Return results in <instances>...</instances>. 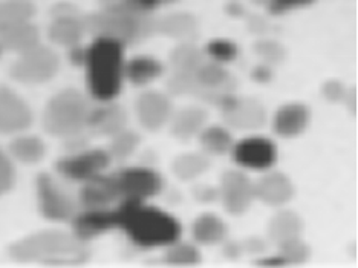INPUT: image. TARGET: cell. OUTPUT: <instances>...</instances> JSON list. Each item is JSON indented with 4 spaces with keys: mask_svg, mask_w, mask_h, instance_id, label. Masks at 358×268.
I'll list each match as a JSON object with an SVG mask.
<instances>
[{
    "mask_svg": "<svg viewBox=\"0 0 358 268\" xmlns=\"http://www.w3.org/2000/svg\"><path fill=\"white\" fill-rule=\"evenodd\" d=\"M31 120L27 103L8 87L0 89V134L20 132L31 125Z\"/></svg>",
    "mask_w": 358,
    "mask_h": 268,
    "instance_id": "obj_14",
    "label": "cell"
},
{
    "mask_svg": "<svg viewBox=\"0 0 358 268\" xmlns=\"http://www.w3.org/2000/svg\"><path fill=\"white\" fill-rule=\"evenodd\" d=\"M219 197H221L227 212L241 215L247 212L255 199L253 183L250 181V178L245 174L229 170L221 178Z\"/></svg>",
    "mask_w": 358,
    "mask_h": 268,
    "instance_id": "obj_11",
    "label": "cell"
},
{
    "mask_svg": "<svg viewBox=\"0 0 358 268\" xmlns=\"http://www.w3.org/2000/svg\"><path fill=\"white\" fill-rule=\"evenodd\" d=\"M224 118L238 129H255L264 125L265 111L255 100H239L233 109L224 112Z\"/></svg>",
    "mask_w": 358,
    "mask_h": 268,
    "instance_id": "obj_20",
    "label": "cell"
},
{
    "mask_svg": "<svg viewBox=\"0 0 358 268\" xmlns=\"http://www.w3.org/2000/svg\"><path fill=\"white\" fill-rule=\"evenodd\" d=\"M194 80L201 89H210L216 91L227 85L229 81V72H227L221 63L216 62H202L201 66L194 72Z\"/></svg>",
    "mask_w": 358,
    "mask_h": 268,
    "instance_id": "obj_25",
    "label": "cell"
},
{
    "mask_svg": "<svg viewBox=\"0 0 358 268\" xmlns=\"http://www.w3.org/2000/svg\"><path fill=\"white\" fill-rule=\"evenodd\" d=\"M121 199L145 201L162 190V178L149 167H127L115 175Z\"/></svg>",
    "mask_w": 358,
    "mask_h": 268,
    "instance_id": "obj_7",
    "label": "cell"
},
{
    "mask_svg": "<svg viewBox=\"0 0 358 268\" xmlns=\"http://www.w3.org/2000/svg\"><path fill=\"white\" fill-rule=\"evenodd\" d=\"M172 62L176 68V72H182V74H193L202 64V54L193 48L192 45H182L172 55Z\"/></svg>",
    "mask_w": 358,
    "mask_h": 268,
    "instance_id": "obj_29",
    "label": "cell"
},
{
    "mask_svg": "<svg viewBox=\"0 0 358 268\" xmlns=\"http://www.w3.org/2000/svg\"><path fill=\"white\" fill-rule=\"evenodd\" d=\"M85 28L96 37L115 38L126 45L144 36L152 28V22L145 15L134 14L124 8H109L100 14L89 15Z\"/></svg>",
    "mask_w": 358,
    "mask_h": 268,
    "instance_id": "obj_5",
    "label": "cell"
},
{
    "mask_svg": "<svg viewBox=\"0 0 358 268\" xmlns=\"http://www.w3.org/2000/svg\"><path fill=\"white\" fill-rule=\"evenodd\" d=\"M268 230H270V237L279 244L282 241L297 238L299 233L302 232V221L296 213L280 212L273 218Z\"/></svg>",
    "mask_w": 358,
    "mask_h": 268,
    "instance_id": "obj_24",
    "label": "cell"
},
{
    "mask_svg": "<svg viewBox=\"0 0 358 268\" xmlns=\"http://www.w3.org/2000/svg\"><path fill=\"white\" fill-rule=\"evenodd\" d=\"M83 209H108L121 199L117 180L113 175H99L85 181L78 193Z\"/></svg>",
    "mask_w": 358,
    "mask_h": 268,
    "instance_id": "obj_13",
    "label": "cell"
},
{
    "mask_svg": "<svg viewBox=\"0 0 358 268\" xmlns=\"http://www.w3.org/2000/svg\"><path fill=\"white\" fill-rule=\"evenodd\" d=\"M253 188L255 198L274 207L283 206L294 195V188H292L289 178L280 172H270L264 175L257 183L253 184Z\"/></svg>",
    "mask_w": 358,
    "mask_h": 268,
    "instance_id": "obj_15",
    "label": "cell"
},
{
    "mask_svg": "<svg viewBox=\"0 0 358 268\" xmlns=\"http://www.w3.org/2000/svg\"><path fill=\"white\" fill-rule=\"evenodd\" d=\"M315 0H268V11L274 15L287 14L292 10H299V8H303L314 3Z\"/></svg>",
    "mask_w": 358,
    "mask_h": 268,
    "instance_id": "obj_37",
    "label": "cell"
},
{
    "mask_svg": "<svg viewBox=\"0 0 358 268\" xmlns=\"http://www.w3.org/2000/svg\"><path fill=\"white\" fill-rule=\"evenodd\" d=\"M0 51H2V45H0Z\"/></svg>",
    "mask_w": 358,
    "mask_h": 268,
    "instance_id": "obj_46",
    "label": "cell"
},
{
    "mask_svg": "<svg viewBox=\"0 0 358 268\" xmlns=\"http://www.w3.org/2000/svg\"><path fill=\"white\" fill-rule=\"evenodd\" d=\"M309 121V109L302 103H288L275 112L274 132L283 138H292L302 134Z\"/></svg>",
    "mask_w": 358,
    "mask_h": 268,
    "instance_id": "obj_17",
    "label": "cell"
},
{
    "mask_svg": "<svg viewBox=\"0 0 358 268\" xmlns=\"http://www.w3.org/2000/svg\"><path fill=\"white\" fill-rule=\"evenodd\" d=\"M32 14V6L27 0H10L0 6V23L27 22Z\"/></svg>",
    "mask_w": 358,
    "mask_h": 268,
    "instance_id": "obj_33",
    "label": "cell"
},
{
    "mask_svg": "<svg viewBox=\"0 0 358 268\" xmlns=\"http://www.w3.org/2000/svg\"><path fill=\"white\" fill-rule=\"evenodd\" d=\"M161 3L162 0H124V3L121 8H124V10L138 15H145L148 13L153 11L155 8H158Z\"/></svg>",
    "mask_w": 358,
    "mask_h": 268,
    "instance_id": "obj_39",
    "label": "cell"
},
{
    "mask_svg": "<svg viewBox=\"0 0 358 268\" xmlns=\"http://www.w3.org/2000/svg\"><path fill=\"white\" fill-rule=\"evenodd\" d=\"M193 238L198 244L204 246H215V244L222 242L229 233L225 223L221 218L213 213H204L198 219H194L192 225Z\"/></svg>",
    "mask_w": 358,
    "mask_h": 268,
    "instance_id": "obj_21",
    "label": "cell"
},
{
    "mask_svg": "<svg viewBox=\"0 0 358 268\" xmlns=\"http://www.w3.org/2000/svg\"><path fill=\"white\" fill-rule=\"evenodd\" d=\"M89 106L83 95L74 89L57 94L45 111V127L57 136L77 135L86 126Z\"/></svg>",
    "mask_w": 358,
    "mask_h": 268,
    "instance_id": "obj_4",
    "label": "cell"
},
{
    "mask_svg": "<svg viewBox=\"0 0 358 268\" xmlns=\"http://www.w3.org/2000/svg\"><path fill=\"white\" fill-rule=\"evenodd\" d=\"M112 161L110 153L103 149H86L74 155L62 158L57 162V170L72 181H87L101 175Z\"/></svg>",
    "mask_w": 358,
    "mask_h": 268,
    "instance_id": "obj_6",
    "label": "cell"
},
{
    "mask_svg": "<svg viewBox=\"0 0 358 268\" xmlns=\"http://www.w3.org/2000/svg\"><path fill=\"white\" fill-rule=\"evenodd\" d=\"M253 78L260 81V83H264V81H268L271 78V71L270 68L266 66H257L255 71H253Z\"/></svg>",
    "mask_w": 358,
    "mask_h": 268,
    "instance_id": "obj_42",
    "label": "cell"
},
{
    "mask_svg": "<svg viewBox=\"0 0 358 268\" xmlns=\"http://www.w3.org/2000/svg\"><path fill=\"white\" fill-rule=\"evenodd\" d=\"M201 144L207 152L213 155H222L233 148V138L230 132L222 126H208L201 132Z\"/></svg>",
    "mask_w": 358,
    "mask_h": 268,
    "instance_id": "obj_26",
    "label": "cell"
},
{
    "mask_svg": "<svg viewBox=\"0 0 358 268\" xmlns=\"http://www.w3.org/2000/svg\"><path fill=\"white\" fill-rule=\"evenodd\" d=\"M101 2L106 10H109V8H121L124 3V0H101Z\"/></svg>",
    "mask_w": 358,
    "mask_h": 268,
    "instance_id": "obj_43",
    "label": "cell"
},
{
    "mask_svg": "<svg viewBox=\"0 0 358 268\" xmlns=\"http://www.w3.org/2000/svg\"><path fill=\"white\" fill-rule=\"evenodd\" d=\"M124 45L115 38L96 37L86 48V83L94 100L110 103L124 80Z\"/></svg>",
    "mask_w": 358,
    "mask_h": 268,
    "instance_id": "obj_2",
    "label": "cell"
},
{
    "mask_svg": "<svg viewBox=\"0 0 358 268\" xmlns=\"http://www.w3.org/2000/svg\"><path fill=\"white\" fill-rule=\"evenodd\" d=\"M208 167V161L196 155V153H189V155H184L181 158H178L173 164L175 174L182 178V180H192V178H196L201 175L204 170Z\"/></svg>",
    "mask_w": 358,
    "mask_h": 268,
    "instance_id": "obj_31",
    "label": "cell"
},
{
    "mask_svg": "<svg viewBox=\"0 0 358 268\" xmlns=\"http://www.w3.org/2000/svg\"><path fill=\"white\" fill-rule=\"evenodd\" d=\"M279 250L280 256L287 261V264L305 262L309 255L308 247L299 239V237L279 242Z\"/></svg>",
    "mask_w": 358,
    "mask_h": 268,
    "instance_id": "obj_36",
    "label": "cell"
},
{
    "mask_svg": "<svg viewBox=\"0 0 358 268\" xmlns=\"http://www.w3.org/2000/svg\"><path fill=\"white\" fill-rule=\"evenodd\" d=\"M118 209H85L72 218V234L81 242L118 229Z\"/></svg>",
    "mask_w": 358,
    "mask_h": 268,
    "instance_id": "obj_12",
    "label": "cell"
},
{
    "mask_svg": "<svg viewBox=\"0 0 358 268\" xmlns=\"http://www.w3.org/2000/svg\"><path fill=\"white\" fill-rule=\"evenodd\" d=\"M138 143H140V138H138L136 134L134 132H127V131H121L118 134L113 135L112 138V143H110V149L109 153L112 158H127L130 153H132Z\"/></svg>",
    "mask_w": 358,
    "mask_h": 268,
    "instance_id": "obj_34",
    "label": "cell"
},
{
    "mask_svg": "<svg viewBox=\"0 0 358 268\" xmlns=\"http://www.w3.org/2000/svg\"><path fill=\"white\" fill-rule=\"evenodd\" d=\"M255 3H268V0H253Z\"/></svg>",
    "mask_w": 358,
    "mask_h": 268,
    "instance_id": "obj_44",
    "label": "cell"
},
{
    "mask_svg": "<svg viewBox=\"0 0 358 268\" xmlns=\"http://www.w3.org/2000/svg\"><path fill=\"white\" fill-rule=\"evenodd\" d=\"M162 74V64L148 55H140L126 63L124 77L134 85H145Z\"/></svg>",
    "mask_w": 358,
    "mask_h": 268,
    "instance_id": "obj_22",
    "label": "cell"
},
{
    "mask_svg": "<svg viewBox=\"0 0 358 268\" xmlns=\"http://www.w3.org/2000/svg\"><path fill=\"white\" fill-rule=\"evenodd\" d=\"M37 195L40 212L51 221H69L76 215V202L64 193L50 175L37 178Z\"/></svg>",
    "mask_w": 358,
    "mask_h": 268,
    "instance_id": "obj_9",
    "label": "cell"
},
{
    "mask_svg": "<svg viewBox=\"0 0 358 268\" xmlns=\"http://www.w3.org/2000/svg\"><path fill=\"white\" fill-rule=\"evenodd\" d=\"M14 184V166L11 160L0 150V195L6 193Z\"/></svg>",
    "mask_w": 358,
    "mask_h": 268,
    "instance_id": "obj_38",
    "label": "cell"
},
{
    "mask_svg": "<svg viewBox=\"0 0 358 268\" xmlns=\"http://www.w3.org/2000/svg\"><path fill=\"white\" fill-rule=\"evenodd\" d=\"M169 2H175V0H162V3H169Z\"/></svg>",
    "mask_w": 358,
    "mask_h": 268,
    "instance_id": "obj_45",
    "label": "cell"
},
{
    "mask_svg": "<svg viewBox=\"0 0 358 268\" xmlns=\"http://www.w3.org/2000/svg\"><path fill=\"white\" fill-rule=\"evenodd\" d=\"M126 115L117 104H106V106L91 109L86 120V126L94 132L101 135H115L124 129Z\"/></svg>",
    "mask_w": 358,
    "mask_h": 268,
    "instance_id": "obj_18",
    "label": "cell"
},
{
    "mask_svg": "<svg viewBox=\"0 0 358 268\" xmlns=\"http://www.w3.org/2000/svg\"><path fill=\"white\" fill-rule=\"evenodd\" d=\"M13 157L22 162H37L45 155V144L36 136H19L11 143Z\"/></svg>",
    "mask_w": 358,
    "mask_h": 268,
    "instance_id": "obj_28",
    "label": "cell"
},
{
    "mask_svg": "<svg viewBox=\"0 0 358 268\" xmlns=\"http://www.w3.org/2000/svg\"><path fill=\"white\" fill-rule=\"evenodd\" d=\"M206 120H207L206 111H202L199 108L184 109L175 117L172 131L175 132L176 136L185 138L187 140V138L196 135L201 131L202 126L206 123Z\"/></svg>",
    "mask_w": 358,
    "mask_h": 268,
    "instance_id": "obj_23",
    "label": "cell"
},
{
    "mask_svg": "<svg viewBox=\"0 0 358 268\" xmlns=\"http://www.w3.org/2000/svg\"><path fill=\"white\" fill-rule=\"evenodd\" d=\"M206 52L210 55V59L216 63H230L238 57V46L229 40L216 38L206 46Z\"/></svg>",
    "mask_w": 358,
    "mask_h": 268,
    "instance_id": "obj_35",
    "label": "cell"
},
{
    "mask_svg": "<svg viewBox=\"0 0 358 268\" xmlns=\"http://www.w3.org/2000/svg\"><path fill=\"white\" fill-rule=\"evenodd\" d=\"M11 253L23 261H63V259H83L86 251L81 247V241L74 234H66L60 232H45L34 234L17 242L11 248Z\"/></svg>",
    "mask_w": 358,
    "mask_h": 268,
    "instance_id": "obj_3",
    "label": "cell"
},
{
    "mask_svg": "<svg viewBox=\"0 0 358 268\" xmlns=\"http://www.w3.org/2000/svg\"><path fill=\"white\" fill-rule=\"evenodd\" d=\"M59 63L52 51L43 46H34L23 52V57L13 69L14 77L27 83H42L51 78Z\"/></svg>",
    "mask_w": 358,
    "mask_h": 268,
    "instance_id": "obj_10",
    "label": "cell"
},
{
    "mask_svg": "<svg viewBox=\"0 0 358 268\" xmlns=\"http://www.w3.org/2000/svg\"><path fill=\"white\" fill-rule=\"evenodd\" d=\"M118 229L126 233L134 246L141 248L169 247L181 239L182 227L178 219L158 207L138 199H121Z\"/></svg>",
    "mask_w": 358,
    "mask_h": 268,
    "instance_id": "obj_1",
    "label": "cell"
},
{
    "mask_svg": "<svg viewBox=\"0 0 358 268\" xmlns=\"http://www.w3.org/2000/svg\"><path fill=\"white\" fill-rule=\"evenodd\" d=\"M166 261L173 265H194L201 261V253L192 244L176 241L172 246H169Z\"/></svg>",
    "mask_w": 358,
    "mask_h": 268,
    "instance_id": "obj_30",
    "label": "cell"
},
{
    "mask_svg": "<svg viewBox=\"0 0 358 268\" xmlns=\"http://www.w3.org/2000/svg\"><path fill=\"white\" fill-rule=\"evenodd\" d=\"M158 25V28L169 36H189L196 28V20L189 14H176L170 15Z\"/></svg>",
    "mask_w": 358,
    "mask_h": 268,
    "instance_id": "obj_32",
    "label": "cell"
},
{
    "mask_svg": "<svg viewBox=\"0 0 358 268\" xmlns=\"http://www.w3.org/2000/svg\"><path fill=\"white\" fill-rule=\"evenodd\" d=\"M324 95L328 97V100L336 101V100L343 99V97H345V89H343V86H341V85L336 83V81H332V83H328L327 86H324Z\"/></svg>",
    "mask_w": 358,
    "mask_h": 268,
    "instance_id": "obj_41",
    "label": "cell"
},
{
    "mask_svg": "<svg viewBox=\"0 0 358 268\" xmlns=\"http://www.w3.org/2000/svg\"><path fill=\"white\" fill-rule=\"evenodd\" d=\"M83 28L85 27L77 19L69 17V15H63V17H59L52 23L50 36L57 43L74 46L80 40Z\"/></svg>",
    "mask_w": 358,
    "mask_h": 268,
    "instance_id": "obj_27",
    "label": "cell"
},
{
    "mask_svg": "<svg viewBox=\"0 0 358 268\" xmlns=\"http://www.w3.org/2000/svg\"><path fill=\"white\" fill-rule=\"evenodd\" d=\"M257 52L265 55V59H268V60H275V59H279V57L282 55L280 46H278V45L273 43V42H266L264 45H259Z\"/></svg>",
    "mask_w": 358,
    "mask_h": 268,
    "instance_id": "obj_40",
    "label": "cell"
},
{
    "mask_svg": "<svg viewBox=\"0 0 358 268\" xmlns=\"http://www.w3.org/2000/svg\"><path fill=\"white\" fill-rule=\"evenodd\" d=\"M37 31L28 22L0 23V40L2 45L11 50L27 52L37 46Z\"/></svg>",
    "mask_w": 358,
    "mask_h": 268,
    "instance_id": "obj_19",
    "label": "cell"
},
{
    "mask_svg": "<svg viewBox=\"0 0 358 268\" xmlns=\"http://www.w3.org/2000/svg\"><path fill=\"white\" fill-rule=\"evenodd\" d=\"M136 112L144 127L155 131L162 125H166L172 117V104H170L166 95L159 92H145L140 97L136 103Z\"/></svg>",
    "mask_w": 358,
    "mask_h": 268,
    "instance_id": "obj_16",
    "label": "cell"
},
{
    "mask_svg": "<svg viewBox=\"0 0 358 268\" xmlns=\"http://www.w3.org/2000/svg\"><path fill=\"white\" fill-rule=\"evenodd\" d=\"M231 155L236 164L251 170H268L278 161V148L264 136H248L233 144Z\"/></svg>",
    "mask_w": 358,
    "mask_h": 268,
    "instance_id": "obj_8",
    "label": "cell"
}]
</instances>
